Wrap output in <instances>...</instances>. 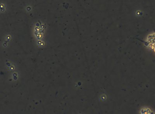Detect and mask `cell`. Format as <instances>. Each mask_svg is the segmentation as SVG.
Listing matches in <instances>:
<instances>
[{
    "mask_svg": "<svg viewBox=\"0 0 155 114\" xmlns=\"http://www.w3.org/2000/svg\"><path fill=\"white\" fill-rule=\"evenodd\" d=\"M150 41V42L149 43V44H150L151 48L154 50L155 52V39L154 41L151 39Z\"/></svg>",
    "mask_w": 155,
    "mask_h": 114,
    "instance_id": "6da1fadb",
    "label": "cell"
}]
</instances>
